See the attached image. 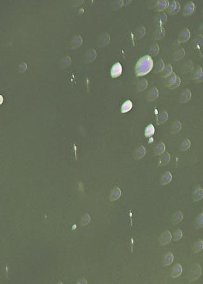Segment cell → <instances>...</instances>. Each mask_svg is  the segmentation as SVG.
<instances>
[{"label":"cell","instance_id":"74e56055","mask_svg":"<svg viewBox=\"0 0 203 284\" xmlns=\"http://www.w3.org/2000/svg\"><path fill=\"white\" fill-rule=\"evenodd\" d=\"M180 82H181L180 78L179 77H177L175 82H174V84L173 85V86H171L170 88V89H175V88H176L177 87H178L180 86Z\"/></svg>","mask_w":203,"mask_h":284},{"label":"cell","instance_id":"d6986e66","mask_svg":"<svg viewBox=\"0 0 203 284\" xmlns=\"http://www.w3.org/2000/svg\"><path fill=\"white\" fill-rule=\"evenodd\" d=\"M165 150V145L162 142H160V143H158L157 145H156L155 148V155H161V154H163Z\"/></svg>","mask_w":203,"mask_h":284},{"label":"cell","instance_id":"1f68e13d","mask_svg":"<svg viewBox=\"0 0 203 284\" xmlns=\"http://www.w3.org/2000/svg\"><path fill=\"white\" fill-rule=\"evenodd\" d=\"M183 68H184L183 71L185 72V73H189V72L191 71L193 69V64L192 61H187L185 64V65H184Z\"/></svg>","mask_w":203,"mask_h":284},{"label":"cell","instance_id":"8fae6325","mask_svg":"<svg viewBox=\"0 0 203 284\" xmlns=\"http://www.w3.org/2000/svg\"><path fill=\"white\" fill-rule=\"evenodd\" d=\"M202 196H203L202 189L200 187H197L193 194V201H199L202 198Z\"/></svg>","mask_w":203,"mask_h":284},{"label":"cell","instance_id":"e0dca14e","mask_svg":"<svg viewBox=\"0 0 203 284\" xmlns=\"http://www.w3.org/2000/svg\"><path fill=\"white\" fill-rule=\"evenodd\" d=\"M181 128H182V124L180 122V121H175L173 124L171 125V128H170V131L171 133L174 134L176 133V132H179L180 131Z\"/></svg>","mask_w":203,"mask_h":284},{"label":"cell","instance_id":"d590c367","mask_svg":"<svg viewBox=\"0 0 203 284\" xmlns=\"http://www.w3.org/2000/svg\"><path fill=\"white\" fill-rule=\"evenodd\" d=\"M90 220V218L89 215H84V217L82 218V221H81V225L82 226H85L87 224H88Z\"/></svg>","mask_w":203,"mask_h":284},{"label":"cell","instance_id":"9c48e42d","mask_svg":"<svg viewBox=\"0 0 203 284\" xmlns=\"http://www.w3.org/2000/svg\"><path fill=\"white\" fill-rule=\"evenodd\" d=\"M167 119H168L167 113L165 112V110H161V111L159 113L157 117V124H163V123H164L167 121Z\"/></svg>","mask_w":203,"mask_h":284},{"label":"cell","instance_id":"7a4b0ae2","mask_svg":"<svg viewBox=\"0 0 203 284\" xmlns=\"http://www.w3.org/2000/svg\"><path fill=\"white\" fill-rule=\"evenodd\" d=\"M202 274V269L200 265L198 264H195L192 267L191 270L190 271L189 273V280L190 282H193L199 279V277L201 276Z\"/></svg>","mask_w":203,"mask_h":284},{"label":"cell","instance_id":"5bb4252c","mask_svg":"<svg viewBox=\"0 0 203 284\" xmlns=\"http://www.w3.org/2000/svg\"><path fill=\"white\" fill-rule=\"evenodd\" d=\"M183 218V215L182 211L180 210L177 211L176 212L174 213V215L173 217V219H172L173 224L176 225L177 224L180 223L182 220Z\"/></svg>","mask_w":203,"mask_h":284},{"label":"cell","instance_id":"f546056e","mask_svg":"<svg viewBox=\"0 0 203 284\" xmlns=\"http://www.w3.org/2000/svg\"><path fill=\"white\" fill-rule=\"evenodd\" d=\"M194 79L198 81V82H201L202 81V69L201 67H199V68L197 69L196 71L195 72L194 74Z\"/></svg>","mask_w":203,"mask_h":284},{"label":"cell","instance_id":"d4e9b609","mask_svg":"<svg viewBox=\"0 0 203 284\" xmlns=\"http://www.w3.org/2000/svg\"><path fill=\"white\" fill-rule=\"evenodd\" d=\"M164 68V63L162 61V59H160L158 62L156 63V65L155 66L154 69V72L155 73H159V72H161Z\"/></svg>","mask_w":203,"mask_h":284},{"label":"cell","instance_id":"4316f807","mask_svg":"<svg viewBox=\"0 0 203 284\" xmlns=\"http://www.w3.org/2000/svg\"><path fill=\"white\" fill-rule=\"evenodd\" d=\"M165 34V30L163 27H158V29L155 32V38L156 39H161L164 37Z\"/></svg>","mask_w":203,"mask_h":284},{"label":"cell","instance_id":"60d3db41","mask_svg":"<svg viewBox=\"0 0 203 284\" xmlns=\"http://www.w3.org/2000/svg\"><path fill=\"white\" fill-rule=\"evenodd\" d=\"M77 284H81V283H80V282H78V283H77Z\"/></svg>","mask_w":203,"mask_h":284},{"label":"cell","instance_id":"7402d4cb","mask_svg":"<svg viewBox=\"0 0 203 284\" xmlns=\"http://www.w3.org/2000/svg\"><path fill=\"white\" fill-rule=\"evenodd\" d=\"M203 248V242L202 239H199V240L197 241L194 245L193 247V253H198V252H201L202 250V249Z\"/></svg>","mask_w":203,"mask_h":284},{"label":"cell","instance_id":"f35d334b","mask_svg":"<svg viewBox=\"0 0 203 284\" xmlns=\"http://www.w3.org/2000/svg\"><path fill=\"white\" fill-rule=\"evenodd\" d=\"M79 282L81 283V284H87V280L85 279H83L82 280H79Z\"/></svg>","mask_w":203,"mask_h":284},{"label":"cell","instance_id":"ba28073f","mask_svg":"<svg viewBox=\"0 0 203 284\" xmlns=\"http://www.w3.org/2000/svg\"><path fill=\"white\" fill-rule=\"evenodd\" d=\"M195 5L193 4V3L192 1H189L188 3H187L185 8H184V12H183V15H185V16H189L193 12L195 11Z\"/></svg>","mask_w":203,"mask_h":284},{"label":"cell","instance_id":"484cf974","mask_svg":"<svg viewBox=\"0 0 203 284\" xmlns=\"http://www.w3.org/2000/svg\"><path fill=\"white\" fill-rule=\"evenodd\" d=\"M154 132H155L154 126H153L152 124H150L147 126V127H146V128L145 129V137H151V136H152L153 134H154Z\"/></svg>","mask_w":203,"mask_h":284},{"label":"cell","instance_id":"8d00e7d4","mask_svg":"<svg viewBox=\"0 0 203 284\" xmlns=\"http://www.w3.org/2000/svg\"><path fill=\"white\" fill-rule=\"evenodd\" d=\"M159 51V47L157 45H155L154 47H152V49L151 50V53L153 56H155Z\"/></svg>","mask_w":203,"mask_h":284},{"label":"cell","instance_id":"30bf717a","mask_svg":"<svg viewBox=\"0 0 203 284\" xmlns=\"http://www.w3.org/2000/svg\"><path fill=\"white\" fill-rule=\"evenodd\" d=\"M176 78L177 77L176 74L174 73H172L170 76L165 77V85L166 86L170 87L171 86H173L174 82H175L176 80Z\"/></svg>","mask_w":203,"mask_h":284},{"label":"cell","instance_id":"4fadbf2b","mask_svg":"<svg viewBox=\"0 0 203 284\" xmlns=\"http://www.w3.org/2000/svg\"><path fill=\"white\" fill-rule=\"evenodd\" d=\"M174 256L171 252H168L164 255V261H163V266H167L170 265L173 262Z\"/></svg>","mask_w":203,"mask_h":284},{"label":"cell","instance_id":"8992f818","mask_svg":"<svg viewBox=\"0 0 203 284\" xmlns=\"http://www.w3.org/2000/svg\"><path fill=\"white\" fill-rule=\"evenodd\" d=\"M190 31L188 29H185L180 33L178 38V41L180 43L185 42L190 38Z\"/></svg>","mask_w":203,"mask_h":284},{"label":"cell","instance_id":"3957f363","mask_svg":"<svg viewBox=\"0 0 203 284\" xmlns=\"http://www.w3.org/2000/svg\"><path fill=\"white\" fill-rule=\"evenodd\" d=\"M180 3L176 1H171L169 3V5L167 8V11L169 14L174 15L180 11Z\"/></svg>","mask_w":203,"mask_h":284},{"label":"cell","instance_id":"52a82bcc","mask_svg":"<svg viewBox=\"0 0 203 284\" xmlns=\"http://www.w3.org/2000/svg\"><path fill=\"white\" fill-rule=\"evenodd\" d=\"M182 273V267L180 264H176L174 266L171 271V276L173 279L178 277L180 276V274Z\"/></svg>","mask_w":203,"mask_h":284},{"label":"cell","instance_id":"4dcf8cb0","mask_svg":"<svg viewBox=\"0 0 203 284\" xmlns=\"http://www.w3.org/2000/svg\"><path fill=\"white\" fill-rule=\"evenodd\" d=\"M190 147V140H188V139H185V140L182 142L180 148H181V150L182 151H186L187 150H188L189 149Z\"/></svg>","mask_w":203,"mask_h":284},{"label":"cell","instance_id":"44dd1931","mask_svg":"<svg viewBox=\"0 0 203 284\" xmlns=\"http://www.w3.org/2000/svg\"><path fill=\"white\" fill-rule=\"evenodd\" d=\"M167 20V16L164 12L159 14L157 20V24H158V27H161Z\"/></svg>","mask_w":203,"mask_h":284},{"label":"cell","instance_id":"d6a6232c","mask_svg":"<svg viewBox=\"0 0 203 284\" xmlns=\"http://www.w3.org/2000/svg\"><path fill=\"white\" fill-rule=\"evenodd\" d=\"M202 227V213H201L198 219H197L195 224V228L196 229H200Z\"/></svg>","mask_w":203,"mask_h":284},{"label":"cell","instance_id":"83f0119b","mask_svg":"<svg viewBox=\"0 0 203 284\" xmlns=\"http://www.w3.org/2000/svg\"><path fill=\"white\" fill-rule=\"evenodd\" d=\"M159 96V91L156 88H153V89L150 91L148 95V99L149 100H154L157 98Z\"/></svg>","mask_w":203,"mask_h":284},{"label":"cell","instance_id":"cb8c5ba5","mask_svg":"<svg viewBox=\"0 0 203 284\" xmlns=\"http://www.w3.org/2000/svg\"><path fill=\"white\" fill-rule=\"evenodd\" d=\"M184 56H185V51H184V49L181 48L174 52L173 59L174 61H178V60L182 59Z\"/></svg>","mask_w":203,"mask_h":284},{"label":"cell","instance_id":"603a6c76","mask_svg":"<svg viewBox=\"0 0 203 284\" xmlns=\"http://www.w3.org/2000/svg\"><path fill=\"white\" fill-rule=\"evenodd\" d=\"M169 3L170 2L168 1H159L157 3V11L161 12L165 10V9H167L169 5Z\"/></svg>","mask_w":203,"mask_h":284},{"label":"cell","instance_id":"2e32d148","mask_svg":"<svg viewBox=\"0 0 203 284\" xmlns=\"http://www.w3.org/2000/svg\"><path fill=\"white\" fill-rule=\"evenodd\" d=\"M170 154H169L168 152H165V154H163V156L161 157L160 161H159V166H164L165 165H167V164L170 162Z\"/></svg>","mask_w":203,"mask_h":284},{"label":"cell","instance_id":"5b68a950","mask_svg":"<svg viewBox=\"0 0 203 284\" xmlns=\"http://www.w3.org/2000/svg\"><path fill=\"white\" fill-rule=\"evenodd\" d=\"M172 239V235H171L170 231H165L161 235L159 238V241L162 245H165L169 244Z\"/></svg>","mask_w":203,"mask_h":284},{"label":"cell","instance_id":"7c38bea8","mask_svg":"<svg viewBox=\"0 0 203 284\" xmlns=\"http://www.w3.org/2000/svg\"><path fill=\"white\" fill-rule=\"evenodd\" d=\"M172 179V175L170 171H167L165 173V174L162 176L161 179V184L162 185H165L170 183Z\"/></svg>","mask_w":203,"mask_h":284},{"label":"cell","instance_id":"ffe728a7","mask_svg":"<svg viewBox=\"0 0 203 284\" xmlns=\"http://www.w3.org/2000/svg\"><path fill=\"white\" fill-rule=\"evenodd\" d=\"M172 73V67L170 64H167L165 67L164 68L163 70L161 71V76L163 77H167Z\"/></svg>","mask_w":203,"mask_h":284},{"label":"cell","instance_id":"f1b7e54d","mask_svg":"<svg viewBox=\"0 0 203 284\" xmlns=\"http://www.w3.org/2000/svg\"><path fill=\"white\" fill-rule=\"evenodd\" d=\"M120 196V191L119 189L118 188H115L113 191L111 192V194L110 196V199L111 201H113L117 200V199L119 198Z\"/></svg>","mask_w":203,"mask_h":284},{"label":"cell","instance_id":"ac0fdd59","mask_svg":"<svg viewBox=\"0 0 203 284\" xmlns=\"http://www.w3.org/2000/svg\"><path fill=\"white\" fill-rule=\"evenodd\" d=\"M133 107V103L130 100H127L125 102L122 106L121 107V112L122 113H126L129 112V110L132 108Z\"/></svg>","mask_w":203,"mask_h":284},{"label":"cell","instance_id":"6da1fadb","mask_svg":"<svg viewBox=\"0 0 203 284\" xmlns=\"http://www.w3.org/2000/svg\"><path fill=\"white\" fill-rule=\"evenodd\" d=\"M154 66V62L150 56H145L137 62L135 72L136 76H142L148 73Z\"/></svg>","mask_w":203,"mask_h":284},{"label":"cell","instance_id":"277c9868","mask_svg":"<svg viewBox=\"0 0 203 284\" xmlns=\"http://www.w3.org/2000/svg\"><path fill=\"white\" fill-rule=\"evenodd\" d=\"M122 72V67L120 63L115 64L111 69V76L112 78H117L120 76Z\"/></svg>","mask_w":203,"mask_h":284},{"label":"cell","instance_id":"e575fe53","mask_svg":"<svg viewBox=\"0 0 203 284\" xmlns=\"http://www.w3.org/2000/svg\"><path fill=\"white\" fill-rule=\"evenodd\" d=\"M145 154V150L143 147H141L139 148V149L138 150V152H137V159H140L142 157L144 156Z\"/></svg>","mask_w":203,"mask_h":284},{"label":"cell","instance_id":"836d02e7","mask_svg":"<svg viewBox=\"0 0 203 284\" xmlns=\"http://www.w3.org/2000/svg\"><path fill=\"white\" fill-rule=\"evenodd\" d=\"M183 236V233L181 229H177L176 231L174 232V236H173V239L174 241H178L180 239L182 238Z\"/></svg>","mask_w":203,"mask_h":284},{"label":"cell","instance_id":"ab89813d","mask_svg":"<svg viewBox=\"0 0 203 284\" xmlns=\"http://www.w3.org/2000/svg\"><path fill=\"white\" fill-rule=\"evenodd\" d=\"M58 284H63V283H62V282H59Z\"/></svg>","mask_w":203,"mask_h":284},{"label":"cell","instance_id":"9a60e30c","mask_svg":"<svg viewBox=\"0 0 203 284\" xmlns=\"http://www.w3.org/2000/svg\"><path fill=\"white\" fill-rule=\"evenodd\" d=\"M191 98V93L190 90L186 89L180 96V103H185Z\"/></svg>","mask_w":203,"mask_h":284}]
</instances>
